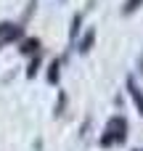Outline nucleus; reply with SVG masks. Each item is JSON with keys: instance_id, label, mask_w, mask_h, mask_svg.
<instances>
[{"instance_id": "nucleus-1", "label": "nucleus", "mask_w": 143, "mask_h": 151, "mask_svg": "<svg viewBox=\"0 0 143 151\" xmlns=\"http://www.w3.org/2000/svg\"><path fill=\"white\" fill-rule=\"evenodd\" d=\"M125 130H127L125 119L114 117V119L109 122V130H106V135H103V146H114V143H119V141L125 138Z\"/></svg>"}, {"instance_id": "nucleus-2", "label": "nucleus", "mask_w": 143, "mask_h": 151, "mask_svg": "<svg viewBox=\"0 0 143 151\" xmlns=\"http://www.w3.org/2000/svg\"><path fill=\"white\" fill-rule=\"evenodd\" d=\"M127 88L133 90V96H135V104H138V109H141V114H143V93L138 90V88H135V82H133V80L127 82Z\"/></svg>"}, {"instance_id": "nucleus-3", "label": "nucleus", "mask_w": 143, "mask_h": 151, "mask_svg": "<svg viewBox=\"0 0 143 151\" xmlns=\"http://www.w3.org/2000/svg\"><path fill=\"white\" fill-rule=\"evenodd\" d=\"M143 0H130V3H127V5H125V11H133V8H138V5H141Z\"/></svg>"}, {"instance_id": "nucleus-4", "label": "nucleus", "mask_w": 143, "mask_h": 151, "mask_svg": "<svg viewBox=\"0 0 143 151\" xmlns=\"http://www.w3.org/2000/svg\"><path fill=\"white\" fill-rule=\"evenodd\" d=\"M56 77H58V66L53 64V66H50V82H56Z\"/></svg>"}]
</instances>
